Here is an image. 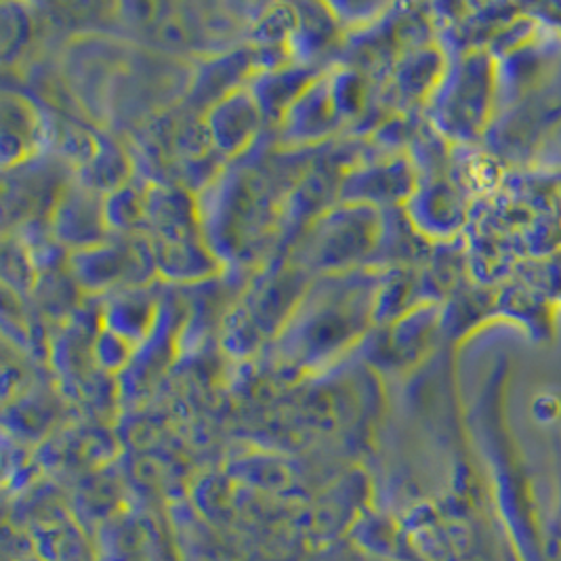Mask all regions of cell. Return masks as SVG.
Listing matches in <instances>:
<instances>
[{
    "mask_svg": "<svg viewBox=\"0 0 561 561\" xmlns=\"http://www.w3.org/2000/svg\"><path fill=\"white\" fill-rule=\"evenodd\" d=\"M377 293L364 274L327 278L304 295L282 331V354L299 366H316L334 356L364 331L375 316Z\"/></svg>",
    "mask_w": 561,
    "mask_h": 561,
    "instance_id": "1",
    "label": "cell"
},
{
    "mask_svg": "<svg viewBox=\"0 0 561 561\" xmlns=\"http://www.w3.org/2000/svg\"><path fill=\"white\" fill-rule=\"evenodd\" d=\"M379 236V217L373 206L345 203L316 224L299 259L307 270H347L373 251Z\"/></svg>",
    "mask_w": 561,
    "mask_h": 561,
    "instance_id": "2",
    "label": "cell"
},
{
    "mask_svg": "<svg viewBox=\"0 0 561 561\" xmlns=\"http://www.w3.org/2000/svg\"><path fill=\"white\" fill-rule=\"evenodd\" d=\"M494 91V70L482 51L462 57L455 75L439 80L435 121L455 137H473L488 121Z\"/></svg>",
    "mask_w": 561,
    "mask_h": 561,
    "instance_id": "3",
    "label": "cell"
},
{
    "mask_svg": "<svg viewBox=\"0 0 561 561\" xmlns=\"http://www.w3.org/2000/svg\"><path fill=\"white\" fill-rule=\"evenodd\" d=\"M70 265L75 278L84 288H105L123 280L137 284L150 276V270L144 267H152L153 253L148 255V251L137 244H98L77 251Z\"/></svg>",
    "mask_w": 561,
    "mask_h": 561,
    "instance_id": "4",
    "label": "cell"
},
{
    "mask_svg": "<svg viewBox=\"0 0 561 561\" xmlns=\"http://www.w3.org/2000/svg\"><path fill=\"white\" fill-rule=\"evenodd\" d=\"M105 203L98 192L82 183L68 185L53 208V231L57 240L80 247V251L98 247L103 240Z\"/></svg>",
    "mask_w": 561,
    "mask_h": 561,
    "instance_id": "5",
    "label": "cell"
},
{
    "mask_svg": "<svg viewBox=\"0 0 561 561\" xmlns=\"http://www.w3.org/2000/svg\"><path fill=\"white\" fill-rule=\"evenodd\" d=\"M261 110L251 91H236L206 112V128L213 148L221 153L244 152L261 127Z\"/></svg>",
    "mask_w": 561,
    "mask_h": 561,
    "instance_id": "6",
    "label": "cell"
},
{
    "mask_svg": "<svg viewBox=\"0 0 561 561\" xmlns=\"http://www.w3.org/2000/svg\"><path fill=\"white\" fill-rule=\"evenodd\" d=\"M414 178L404 158L364 167L341 183V198L350 205H391L412 194Z\"/></svg>",
    "mask_w": 561,
    "mask_h": 561,
    "instance_id": "7",
    "label": "cell"
},
{
    "mask_svg": "<svg viewBox=\"0 0 561 561\" xmlns=\"http://www.w3.org/2000/svg\"><path fill=\"white\" fill-rule=\"evenodd\" d=\"M282 135L286 141L307 144L322 139L341 127L343 118L334 105L331 78H318L306 93L284 114Z\"/></svg>",
    "mask_w": 561,
    "mask_h": 561,
    "instance_id": "8",
    "label": "cell"
},
{
    "mask_svg": "<svg viewBox=\"0 0 561 561\" xmlns=\"http://www.w3.org/2000/svg\"><path fill=\"white\" fill-rule=\"evenodd\" d=\"M270 66L263 61V51H228L210 59L205 66H201L198 77L192 82V95L190 100L196 105H208L226 100L231 93L240 91L238 84L249 77L255 75V68Z\"/></svg>",
    "mask_w": 561,
    "mask_h": 561,
    "instance_id": "9",
    "label": "cell"
},
{
    "mask_svg": "<svg viewBox=\"0 0 561 561\" xmlns=\"http://www.w3.org/2000/svg\"><path fill=\"white\" fill-rule=\"evenodd\" d=\"M318 78V70L309 66H276L255 75L249 84V91L263 116L280 121L290 110V105L297 102Z\"/></svg>",
    "mask_w": 561,
    "mask_h": 561,
    "instance_id": "10",
    "label": "cell"
},
{
    "mask_svg": "<svg viewBox=\"0 0 561 561\" xmlns=\"http://www.w3.org/2000/svg\"><path fill=\"white\" fill-rule=\"evenodd\" d=\"M410 217L419 231L430 236H450L462 224V205L459 194L446 181H435L412 194L409 201Z\"/></svg>",
    "mask_w": 561,
    "mask_h": 561,
    "instance_id": "11",
    "label": "cell"
},
{
    "mask_svg": "<svg viewBox=\"0 0 561 561\" xmlns=\"http://www.w3.org/2000/svg\"><path fill=\"white\" fill-rule=\"evenodd\" d=\"M153 261L164 276L175 280H198L215 272V259L206 253L194 233L158 238L153 247Z\"/></svg>",
    "mask_w": 561,
    "mask_h": 561,
    "instance_id": "12",
    "label": "cell"
},
{
    "mask_svg": "<svg viewBox=\"0 0 561 561\" xmlns=\"http://www.w3.org/2000/svg\"><path fill=\"white\" fill-rule=\"evenodd\" d=\"M2 156L4 164L24 160L43 137L41 121L34 107L22 98H4L2 102Z\"/></svg>",
    "mask_w": 561,
    "mask_h": 561,
    "instance_id": "13",
    "label": "cell"
},
{
    "mask_svg": "<svg viewBox=\"0 0 561 561\" xmlns=\"http://www.w3.org/2000/svg\"><path fill=\"white\" fill-rule=\"evenodd\" d=\"M152 301L144 293H125L112 299L105 311V331L123 336L130 345L150 336L153 329Z\"/></svg>",
    "mask_w": 561,
    "mask_h": 561,
    "instance_id": "14",
    "label": "cell"
},
{
    "mask_svg": "<svg viewBox=\"0 0 561 561\" xmlns=\"http://www.w3.org/2000/svg\"><path fill=\"white\" fill-rule=\"evenodd\" d=\"M437 324H439L437 307L427 306L412 309L407 316L396 320L391 334H389V341H387L389 354L400 362L416 359L423 354L427 343L432 341V334L437 329Z\"/></svg>",
    "mask_w": 561,
    "mask_h": 561,
    "instance_id": "15",
    "label": "cell"
},
{
    "mask_svg": "<svg viewBox=\"0 0 561 561\" xmlns=\"http://www.w3.org/2000/svg\"><path fill=\"white\" fill-rule=\"evenodd\" d=\"M442 72V59L435 49H419L404 57L393 77V89L400 100H414L423 95L430 87L437 84Z\"/></svg>",
    "mask_w": 561,
    "mask_h": 561,
    "instance_id": "16",
    "label": "cell"
},
{
    "mask_svg": "<svg viewBox=\"0 0 561 561\" xmlns=\"http://www.w3.org/2000/svg\"><path fill=\"white\" fill-rule=\"evenodd\" d=\"M80 169H82V185H87L98 194L102 190H110L112 194L118 187L127 185L125 183L128 178L127 158L110 141H100L93 158Z\"/></svg>",
    "mask_w": 561,
    "mask_h": 561,
    "instance_id": "17",
    "label": "cell"
},
{
    "mask_svg": "<svg viewBox=\"0 0 561 561\" xmlns=\"http://www.w3.org/2000/svg\"><path fill=\"white\" fill-rule=\"evenodd\" d=\"M307 11L309 13L299 15V26L288 43L293 47V53L306 61L316 53H320V49H324L334 34L332 15L320 18V7H307Z\"/></svg>",
    "mask_w": 561,
    "mask_h": 561,
    "instance_id": "18",
    "label": "cell"
},
{
    "mask_svg": "<svg viewBox=\"0 0 561 561\" xmlns=\"http://www.w3.org/2000/svg\"><path fill=\"white\" fill-rule=\"evenodd\" d=\"M299 26V13L293 7L276 4L267 9L253 26V41L261 47H278L290 43Z\"/></svg>",
    "mask_w": 561,
    "mask_h": 561,
    "instance_id": "19",
    "label": "cell"
},
{
    "mask_svg": "<svg viewBox=\"0 0 561 561\" xmlns=\"http://www.w3.org/2000/svg\"><path fill=\"white\" fill-rule=\"evenodd\" d=\"M103 208H105V221L112 228L127 230L133 228L141 217H146V198H141L133 187L123 185L107 196Z\"/></svg>",
    "mask_w": 561,
    "mask_h": 561,
    "instance_id": "20",
    "label": "cell"
},
{
    "mask_svg": "<svg viewBox=\"0 0 561 561\" xmlns=\"http://www.w3.org/2000/svg\"><path fill=\"white\" fill-rule=\"evenodd\" d=\"M130 350H133V345L125 341L123 336H118L114 332L103 331L100 332V336L95 341L93 354L98 357L100 366L105 370H121L127 364Z\"/></svg>",
    "mask_w": 561,
    "mask_h": 561,
    "instance_id": "21",
    "label": "cell"
},
{
    "mask_svg": "<svg viewBox=\"0 0 561 561\" xmlns=\"http://www.w3.org/2000/svg\"><path fill=\"white\" fill-rule=\"evenodd\" d=\"M11 15H13L15 26H11V22L7 18H2V49H4V57H9V53L22 49V45L27 41L26 15H22L18 9Z\"/></svg>",
    "mask_w": 561,
    "mask_h": 561,
    "instance_id": "22",
    "label": "cell"
}]
</instances>
